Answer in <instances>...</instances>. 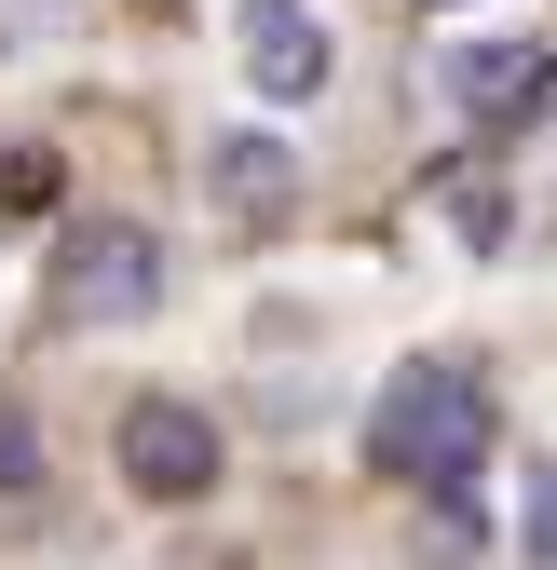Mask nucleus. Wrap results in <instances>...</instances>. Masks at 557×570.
<instances>
[{
    "instance_id": "1",
    "label": "nucleus",
    "mask_w": 557,
    "mask_h": 570,
    "mask_svg": "<svg viewBox=\"0 0 557 570\" xmlns=\"http://www.w3.org/2000/svg\"><path fill=\"white\" fill-rule=\"evenodd\" d=\"M490 435H504V407H490V381H476L462 353H408V367L381 381V407H368V462L394 489H436V503L476 489Z\"/></svg>"
},
{
    "instance_id": "2",
    "label": "nucleus",
    "mask_w": 557,
    "mask_h": 570,
    "mask_svg": "<svg viewBox=\"0 0 557 570\" xmlns=\"http://www.w3.org/2000/svg\"><path fill=\"white\" fill-rule=\"evenodd\" d=\"M164 299V245L136 232V218H68V245H55V313L68 326H136Z\"/></svg>"
},
{
    "instance_id": "3",
    "label": "nucleus",
    "mask_w": 557,
    "mask_h": 570,
    "mask_svg": "<svg viewBox=\"0 0 557 570\" xmlns=\"http://www.w3.org/2000/svg\"><path fill=\"white\" fill-rule=\"evenodd\" d=\"M123 475L150 489V503H204V489H218V435H204V407L136 394V407H123Z\"/></svg>"
},
{
    "instance_id": "4",
    "label": "nucleus",
    "mask_w": 557,
    "mask_h": 570,
    "mask_svg": "<svg viewBox=\"0 0 557 570\" xmlns=\"http://www.w3.org/2000/svg\"><path fill=\"white\" fill-rule=\"evenodd\" d=\"M436 96H449L462 122H530V109L557 96V55H544V41H462V55L436 68Z\"/></svg>"
},
{
    "instance_id": "5",
    "label": "nucleus",
    "mask_w": 557,
    "mask_h": 570,
    "mask_svg": "<svg viewBox=\"0 0 557 570\" xmlns=\"http://www.w3.org/2000/svg\"><path fill=\"white\" fill-rule=\"evenodd\" d=\"M232 41H245V82H258V96H313V82H326V28H313V0H245Z\"/></svg>"
},
{
    "instance_id": "6",
    "label": "nucleus",
    "mask_w": 557,
    "mask_h": 570,
    "mask_svg": "<svg viewBox=\"0 0 557 570\" xmlns=\"http://www.w3.org/2000/svg\"><path fill=\"white\" fill-rule=\"evenodd\" d=\"M204 177H218V204H232V218H286V204H300V164L272 150V136H232Z\"/></svg>"
},
{
    "instance_id": "7",
    "label": "nucleus",
    "mask_w": 557,
    "mask_h": 570,
    "mask_svg": "<svg viewBox=\"0 0 557 570\" xmlns=\"http://www.w3.org/2000/svg\"><path fill=\"white\" fill-rule=\"evenodd\" d=\"M422 204H436L462 245H504V232H517V190H504V177H436Z\"/></svg>"
},
{
    "instance_id": "8",
    "label": "nucleus",
    "mask_w": 557,
    "mask_h": 570,
    "mask_svg": "<svg viewBox=\"0 0 557 570\" xmlns=\"http://www.w3.org/2000/svg\"><path fill=\"white\" fill-rule=\"evenodd\" d=\"M55 204V150H0V218H41Z\"/></svg>"
},
{
    "instance_id": "9",
    "label": "nucleus",
    "mask_w": 557,
    "mask_h": 570,
    "mask_svg": "<svg viewBox=\"0 0 557 570\" xmlns=\"http://www.w3.org/2000/svg\"><path fill=\"white\" fill-rule=\"evenodd\" d=\"M0 489H41V421L0 407Z\"/></svg>"
},
{
    "instance_id": "10",
    "label": "nucleus",
    "mask_w": 557,
    "mask_h": 570,
    "mask_svg": "<svg viewBox=\"0 0 557 570\" xmlns=\"http://www.w3.org/2000/svg\"><path fill=\"white\" fill-rule=\"evenodd\" d=\"M530 557L557 570V475H530Z\"/></svg>"
},
{
    "instance_id": "11",
    "label": "nucleus",
    "mask_w": 557,
    "mask_h": 570,
    "mask_svg": "<svg viewBox=\"0 0 557 570\" xmlns=\"http://www.w3.org/2000/svg\"><path fill=\"white\" fill-rule=\"evenodd\" d=\"M436 14H449V0H436Z\"/></svg>"
}]
</instances>
